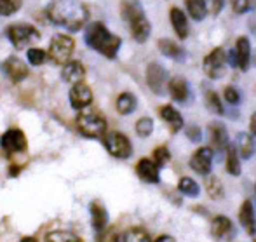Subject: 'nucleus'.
Segmentation results:
<instances>
[{"label": "nucleus", "instance_id": "35", "mask_svg": "<svg viewBox=\"0 0 256 242\" xmlns=\"http://www.w3.org/2000/svg\"><path fill=\"white\" fill-rule=\"evenodd\" d=\"M28 63L34 64V66H40L46 60H48V52L44 49H37V48H30L26 52Z\"/></svg>", "mask_w": 256, "mask_h": 242}, {"label": "nucleus", "instance_id": "1", "mask_svg": "<svg viewBox=\"0 0 256 242\" xmlns=\"http://www.w3.org/2000/svg\"><path fill=\"white\" fill-rule=\"evenodd\" d=\"M49 21L70 32H78L89 21V9L82 0H52L48 7Z\"/></svg>", "mask_w": 256, "mask_h": 242}, {"label": "nucleus", "instance_id": "30", "mask_svg": "<svg viewBox=\"0 0 256 242\" xmlns=\"http://www.w3.org/2000/svg\"><path fill=\"white\" fill-rule=\"evenodd\" d=\"M178 190L182 192L183 195H186V197H199L200 195V186L197 185L196 180L192 178H182L178 183Z\"/></svg>", "mask_w": 256, "mask_h": 242}, {"label": "nucleus", "instance_id": "46", "mask_svg": "<svg viewBox=\"0 0 256 242\" xmlns=\"http://www.w3.org/2000/svg\"><path fill=\"white\" fill-rule=\"evenodd\" d=\"M21 242H37V239H34V237H26V239H23Z\"/></svg>", "mask_w": 256, "mask_h": 242}, {"label": "nucleus", "instance_id": "14", "mask_svg": "<svg viewBox=\"0 0 256 242\" xmlns=\"http://www.w3.org/2000/svg\"><path fill=\"white\" fill-rule=\"evenodd\" d=\"M208 131H209V140H211L212 150L223 152L228 148L230 142H228V132H226L225 126L220 124V122H211Z\"/></svg>", "mask_w": 256, "mask_h": 242}, {"label": "nucleus", "instance_id": "44", "mask_svg": "<svg viewBox=\"0 0 256 242\" xmlns=\"http://www.w3.org/2000/svg\"><path fill=\"white\" fill-rule=\"evenodd\" d=\"M155 242H176V240L172 239L171 236H160V237H158V239L155 240Z\"/></svg>", "mask_w": 256, "mask_h": 242}, {"label": "nucleus", "instance_id": "32", "mask_svg": "<svg viewBox=\"0 0 256 242\" xmlns=\"http://www.w3.org/2000/svg\"><path fill=\"white\" fill-rule=\"evenodd\" d=\"M23 6V0H0V16H12Z\"/></svg>", "mask_w": 256, "mask_h": 242}, {"label": "nucleus", "instance_id": "20", "mask_svg": "<svg viewBox=\"0 0 256 242\" xmlns=\"http://www.w3.org/2000/svg\"><path fill=\"white\" fill-rule=\"evenodd\" d=\"M169 18H171V24H172L174 34L178 35L182 40L188 37L190 26H188V20H186V14L183 12L182 9H178V7H172L171 12H169Z\"/></svg>", "mask_w": 256, "mask_h": 242}, {"label": "nucleus", "instance_id": "5", "mask_svg": "<svg viewBox=\"0 0 256 242\" xmlns=\"http://www.w3.org/2000/svg\"><path fill=\"white\" fill-rule=\"evenodd\" d=\"M7 38L10 40L12 48L26 49V48H30L32 44L40 40V32L35 26H32V24H24V23L10 24V26L7 28Z\"/></svg>", "mask_w": 256, "mask_h": 242}, {"label": "nucleus", "instance_id": "28", "mask_svg": "<svg viewBox=\"0 0 256 242\" xmlns=\"http://www.w3.org/2000/svg\"><path fill=\"white\" fill-rule=\"evenodd\" d=\"M186 10H188L190 18L196 21H202L208 14V9H206L204 0H185Z\"/></svg>", "mask_w": 256, "mask_h": 242}, {"label": "nucleus", "instance_id": "31", "mask_svg": "<svg viewBox=\"0 0 256 242\" xmlns=\"http://www.w3.org/2000/svg\"><path fill=\"white\" fill-rule=\"evenodd\" d=\"M206 106H208V110L211 112V114H216V115H223L225 114V110H223V104H222V100L218 98L214 91H211V89H208L206 91Z\"/></svg>", "mask_w": 256, "mask_h": 242}, {"label": "nucleus", "instance_id": "19", "mask_svg": "<svg viewBox=\"0 0 256 242\" xmlns=\"http://www.w3.org/2000/svg\"><path fill=\"white\" fill-rule=\"evenodd\" d=\"M169 94L174 101L178 103H186V100L190 98V89H188V82L183 77H172L168 84Z\"/></svg>", "mask_w": 256, "mask_h": 242}, {"label": "nucleus", "instance_id": "15", "mask_svg": "<svg viewBox=\"0 0 256 242\" xmlns=\"http://www.w3.org/2000/svg\"><path fill=\"white\" fill-rule=\"evenodd\" d=\"M158 117L162 118V120L166 122V124L169 126V129H171V132H178L180 129L183 128V117L182 114H180L176 108H172L171 104H162V106H158L157 110Z\"/></svg>", "mask_w": 256, "mask_h": 242}, {"label": "nucleus", "instance_id": "17", "mask_svg": "<svg viewBox=\"0 0 256 242\" xmlns=\"http://www.w3.org/2000/svg\"><path fill=\"white\" fill-rule=\"evenodd\" d=\"M86 77V68L80 61H68L66 64H63V72H61V78L68 84H78Z\"/></svg>", "mask_w": 256, "mask_h": 242}, {"label": "nucleus", "instance_id": "43", "mask_svg": "<svg viewBox=\"0 0 256 242\" xmlns=\"http://www.w3.org/2000/svg\"><path fill=\"white\" fill-rule=\"evenodd\" d=\"M226 63H230L232 66H237V60H236V50H230L226 54Z\"/></svg>", "mask_w": 256, "mask_h": 242}, {"label": "nucleus", "instance_id": "27", "mask_svg": "<svg viewBox=\"0 0 256 242\" xmlns=\"http://www.w3.org/2000/svg\"><path fill=\"white\" fill-rule=\"evenodd\" d=\"M240 157L237 154L236 146L234 145H228L226 148V172L232 176H239L240 174Z\"/></svg>", "mask_w": 256, "mask_h": 242}, {"label": "nucleus", "instance_id": "13", "mask_svg": "<svg viewBox=\"0 0 256 242\" xmlns=\"http://www.w3.org/2000/svg\"><path fill=\"white\" fill-rule=\"evenodd\" d=\"M190 168L200 176H208L212 168V150L208 146L199 148L190 158Z\"/></svg>", "mask_w": 256, "mask_h": 242}, {"label": "nucleus", "instance_id": "9", "mask_svg": "<svg viewBox=\"0 0 256 242\" xmlns=\"http://www.w3.org/2000/svg\"><path fill=\"white\" fill-rule=\"evenodd\" d=\"M0 146H2V150L6 154H21L28 146L26 136H24V132L21 129H7L2 134V138H0Z\"/></svg>", "mask_w": 256, "mask_h": 242}, {"label": "nucleus", "instance_id": "26", "mask_svg": "<svg viewBox=\"0 0 256 242\" xmlns=\"http://www.w3.org/2000/svg\"><path fill=\"white\" fill-rule=\"evenodd\" d=\"M138 106V100L132 92H122L115 101V108L120 115H131Z\"/></svg>", "mask_w": 256, "mask_h": 242}, {"label": "nucleus", "instance_id": "37", "mask_svg": "<svg viewBox=\"0 0 256 242\" xmlns=\"http://www.w3.org/2000/svg\"><path fill=\"white\" fill-rule=\"evenodd\" d=\"M169 158H171V154H169V148L168 146H157L154 150V162L157 168H162V166H166L169 162Z\"/></svg>", "mask_w": 256, "mask_h": 242}, {"label": "nucleus", "instance_id": "4", "mask_svg": "<svg viewBox=\"0 0 256 242\" xmlns=\"http://www.w3.org/2000/svg\"><path fill=\"white\" fill-rule=\"evenodd\" d=\"M75 124H77L78 132L88 138H103L106 132V118L102 112L92 110V108L80 110V114L75 118Z\"/></svg>", "mask_w": 256, "mask_h": 242}, {"label": "nucleus", "instance_id": "7", "mask_svg": "<svg viewBox=\"0 0 256 242\" xmlns=\"http://www.w3.org/2000/svg\"><path fill=\"white\" fill-rule=\"evenodd\" d=\"M103 143L104 148L108 150V154L115 158H129L132 154V145L129 142V138L118 131L106 132L103 136Z\"/></svg>", "mask_w": 256, "mask_h": 242}, {"label": "nucleus", "instance_id": "12", "mask_svg": "<svg viewBox=\"0 0 256 242\" xmlns=\"http://www.w3.org/2000/svg\"><path fill=\"white\" fill-rule=\"evenodd\" d=\"M70 104L75 110H84L92 103V91L86 82H78L74 84L70 89Z\"/></svg>", "mask_w": 256, "mask_h": 242}, {"label": "nucleus", "instance_id": "16", "mask_svg": "<svg viewBox=\"0 0 256 242\" xmlns=\"http://www.w3.org/2000/svg\"><path fill=\"white\" fill-rule=\"evenodd\" d=\"M136 172H138L140 180L145 183H158L160 176H158V168L155 166L152 158H140L136 164Z\"/></svg>", "mask_w": 256, "mask_h": 242}, {"label": "nucleus", "instance_id": "24", "mask_svg": "<svg viewBox=\"0 0 256 242\" xmlns=\"http://www.w3.org/2000/svg\"><path fill=\"white\" fill-rule=\"evenodd\" d=\"M157 46L166 58H171V60H174V61H185V58H186L185 49L180 44H176L174 40H171V38H160Z\"/></svg>", "mask_w": 256, "mask_h": 242}, {"label": "nucleus", "instance_id": "25", "mask_svg": "<svg viewBox=\"0 0 256 242\" xmlns=\"http://www.w3.org/2000/svg\"><path fill=\"white\" fill-rule=\"evenodd\" d=\"M91 220H92V228L98 234H102L108 225V212L100 202H92L91 204Z\"/></svg>", "mask_w": 256, "mask_h": 242}, {"label": "nucleus", "instance_id": "33", "mask_svg": "<svg viewBox=\"0 0 256 242\" xmlns=\"http://www.w3.org/2000/svg\"><path fill=\"white\" fill-rule=\"evenodd\" d=\"M154 132V120L150 117H142L136 122V134L140 138H148Z\"/></svg>", "mask_w": 256, "mask_h": 242}, {"label": "nucleus", "instance_id": "10", "mask_svg": "<svg viewBox=\"0 0 256 242\" xmlns=\"http://www.w3.org/2000/svg\"><path fill=\"white\" fill-rule=\"evenodd\" d=\"M0 68H2L4 75H6L10 82H14V84L24 80V78L28 77V74H30V70H28V64L18 56L7 58Z\"/></svg>", "mask_w": 256, "mask_h": 242}, {"label": "nucleus", "instance_id": "39", "mask_svg": "<svg viewBox=\"0 0 256 242\" xmlns=\"http://www.w3.org/2000/svg\"><path fill=\"white\" fill-rule=\"evenodd\" d=\"M230 4H232V9L236 14H246L250 10L251 0H230Z\"/></svg>", "mask_w": 256, "mask_h": 242}, {"label": "nucleus", "instance_id": "6", "mask_svg": "<svg viewBox=\"0 0 256 242\" xmlns=\"http://www.w3.org/2000/svg\"><path fill=\"white\" fill-rule=\"evenodd\" d=\"M75 50V40L64 34H58L52 37L51 44H49L48 58L56 64H66L72 61V54Z\"/></svg>", "mask_w": 256, "mask_h": 242}, {"label": "nucleus", "instance_id": "8", "mask_svg": "<svg viewBox=\"0 0 256 242\" xmlns=\"http://www.w3.org/2000/svg\"><path fill=\"white\" fill-rule=\"evenodd\" d=\"M204 74L209 78L216 80V78H222L226 72V54L222 48L212 49L202 61Z\"/></svg>", "mask_w": 256, "mask_h": 242}, {"label": "nucleus", "instance_id": "23", "mask_svg": "<svg viewBox=\"0 0 256 242\" xmlns=\"http://www.w3.org/2000/svg\"><path fill=\"white\" fill-rule=\"evenodd\" d=\"M236 150L240 158L250 160L256 152L253 136H251L250 132H239V134H237V142H236Z\"/></svg>", "mask_w": 256, "mask_h": 242}, {"label": "nucleus", "instance_id": "29", "mask_svg": "<svg viewBox=\"0 0 256 242\" xmlns=\"http://www.w3.org/2000/svg\"><path fill=\"white\" fill-rule=\"evenodd\" d=\"M206 192H208V195L212 200H220L225 195V188H223V183L220 182V178L211 176V178L206 180Z\"/></svg>", "mask_w": 256, "mask_h": 242}, {"label": "nucleus", "instance_id": "40", "mask_svg": "<svg viewBox=\"0 0 256 242\" xmlns=\"http://www.w3.org/2000/svg\"><path fill=\"white\" fill-rule=\"evenodd\" d=\"M204 4H206V9H209V12L218 16L222 12L223 6H225V0H204Z\"/></svg>", "mask_w": 256, "mask_h": 242}, {"label": "nucleus", "instance_id": "45", "mask_svg": "<svg viewBox=\"0 0 256 242\" xmlns=\"http://www.w3.org/2000/svg\"><path fill=\"white\" fill-rule=\"evenodd\" d=\"M251 132H253L256 138V114H253V117H251Z\"/></svg>", "mask_w": 256, "mask_h": 242}, {"label": "nucleus", "instance_id": "38", "mask_svg": "<svg viewBox=\"0 0 256 242\" xmlns=\"http://www.w3.org/2000/svg\"><path fill=\"white\" fill-rule=\"evenodd\" d=\"M223 96H225V100L228 101L230 104H239L240 100H242V98H240V92L237 91L234 86H226L225 91H223Z\"/></svg>", "mask_w": 256, "mask_h": 242}, {"label": "nucleus", "instance_id": "47", "mask_svg": "<svg viewBox=\"0 0 256 242\" xmlns=\"http://www.w3.org/2000/svg\"><path fill=\"white\" fill-rule=\"evenodd\" d=\"M254 242H256V234H254Z\"/></svg>", "mask_w": 256, "mask_h": 242}, {"label": "nucleus", "instance_id": "41", "mask_svg": "<svg viewBox=\"0 0 256 242\" xmlns=\"http://www.w3.org/2000/svg\"><path fill=\"white\" fill-rule=\"evenodd\" d=\"M186 138L194 143H199L200 140H202V129H200L199 126H188V128H186Z\"/></svg>", "mask_w": 256, "mask_h": 242}, {"label": "nucleus", "instance_id": "21", "mask_svg": "<svg viewBox=\"0 0 256 242\" xmlns=\"http://www.w3.org/2000/svg\"><path fill=\"white\" fill-rule=\"evenodd\" d=\"M234 234V225L230 222V218L226 216H216L214 220L211 222V236L218 240H223V239H228L230 236Z\"/></svg>", "mask_w": 256, "mask_h": 242}, {"label": "nucleus", "instance_id": "42", "mask_svg": "<svg viewBox=\"0 0 256 242\" xmlns=\"http://www.w3.org/2000/svg\"><path fill=\"white\" fill-rule=\"evenodd\" d=\"M102 242H124V236L115 234V232H108L106 236H103Z\"/></svg>", "mask_w": 256, "mask_h": 242}, {"label": "nucleus", "instance_id": "3", "mask_svg": "<svg viewBox=\"0 0 256 242\" xmlns=\"http://www.w3.org/2000/svg\"><path fill=\"white\" fill-rule=\"evenodd\" d=\"M120 14L126 23L129 24L132 38L138 44L148 40L150 34H152V24H150L148 18L145 16V10H143L142 4L138 0H122Z\"/></svg>", "mask_w": 256, "mask_h": 242}, {"label": "nucleus", "instance_id": "18", "mask_svg": "<svg viewBox=\"0 0 256 242\" xmlns=\"http://www.w3.org/2000/svg\"><path fill=\"white\" fill-rule=\"evenodd\" d=\"M236 60H237V68L242 72H246L250 68L251 63V44L248 37H239L236 44Z\"/></svg>", "mask_w": 256, "mask_h": 242}, {"label": "nucleus", "instance_id": "22", "mask_svg": "<svg viewBox=\"0 0 256 242\" xmlns=\"http://www.w3.org/2000/svg\"><path fill=\"white\" fill-rule=\"evenodd\" d=\"M239 222L240 225L244 226L250 236H254L256 234V218H254V209H253V202L251 200H244L242 206H240V211H239Z\"/></svg>", "mask_w": 256, "mask_h": 242}, {"label": "nucleus", "instance_id": "34", "mask_svg": "<svg viewBox=\"0 0 256 242\" xmlns=\"http://www.w3.org/2000/svg\"><path fill=\"white\" fill-rule=\"evenodd\" d=\"M46 242H84V240L70 232H51L46 237Z\"/></svg>", "mask_w": 256, "mask_h": 242}, {"label": "nucleus", "instance_id": "2", "mask_svg": "<svg viewBox=\"0 0 256 242\" xmlns=\"http://www.w3.org/2000/svg\"><path fill=\"white\" fill-rule=\"evenodd\" d=\"M84 40L89 48L94 49L96 52L103 54L108 60H114L122 46L120 37L112 34L103 23H100V21L89 23L88 26H86Z\"/></svg>", "mask_w": 256, "mask_h": 242}, {"label": "nucleus", "instance_id": "11", "mask_svg": "<svg viewBox=\"0 0 256 242\" xmlns=\"http://www.w3.org/2000/svg\"><path fill=\"white\" fill-rule=\"evenodd\" d=\"M166 80H168V74H166V70L158 63H150L146 66V84L152 89L154 94H164Z\"/></svg>", "mask_w": 256, "mask_h": 242}, {"label": "nucleus", "instance_id": "36", "mask_svg": "<svg viewBox=\"0 0 256 242\" xmlns=\"http://www.w3.org/2000/svg\"><path fill=\"white\" fill-rule=\"evenodd\" d=\"M124 242H152L150 236L143 228H131L124 236Z\"/></svg>", "mask_w": 256, "mask_h": 242}]
</instances>
